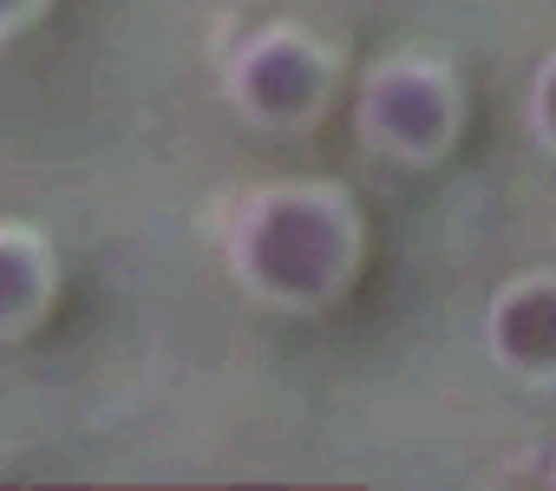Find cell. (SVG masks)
<instances>
[{
  "label": "cell",
  "instance_id": "1",
  "mask_svg": "<svg viewBox=\"0 0 556 491\" xmlns=\"http://www.w3.org/2000/svg\"><path fill=\"white\" fill-rule=\"evenodd\" d=\"M328 236H341V229L321 210H308V203H275L262 216V229L249 236L262 282L282 289V295H295V302L315 295L328 282V269H334V256H341V242H328Z\"/></svg>",
  "mask_w": 556,
  "mask_h": 491
},
{
  "label": "cell",
  "instance_id": "2",
  "mask_svg": "<svg viewBox=\"0 0 556 491\" xmlns=\"http://www.w3.org/2000/svg\"><path fill=\"white\" fill-rule=\"evenodd\" d=\"M504 315H517L523 328H517V361H536V354H549L556 361V289H523Z\"/></svg>",
  "mask_w": 556,
  "mask_h": 491
},
{
  "label": "cell",
  "instance_id": "3",
  "mask_svg": "<svg viewBox=\"0 0 556 491\" xmlns=\"http://www.w3.org/2000/svg\"><path fill=\"white\" fill-rule=\"evenodd\" d=\"M34 302V263L14 250V242H0V322H8L14 309Z\"/></svg>",
  "mask_w": 556,
  "mask_h": 491
},
{
  "label": "cell",
  "instance_id": "4",
  "mask_svg": "<svg viewBox=\"0 0 556 491\" xmlns=\"http://www.w3.org/2000/svg\"><path fill=\"white\" fill-rule=\"evenodd\" d=\"M543 99H556V73H549V86H543Z\"/></svg>",
  "mask_w": 556,
  "mask_h": 491
}]
</instances>
